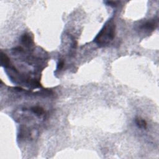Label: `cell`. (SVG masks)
<instances>
[{"label": "cell", "mask_w": 159, "mask_h": 159, "mask_svg": "<svg viewBox=\"0 0 159 159\" xmlns=\"http://www.w3.org/2000/svg\"><path fill=\"white\" fill-rule=\"evenodd\" d=\"M116 25L112 19L109 20L94 39V42L99 47L108 46L115 37Z\"/></svg>", "instance_id": "1"}, {"label": "cell", "mask_w": 159, "mask_h": 159, "mask_svg": "<svg viewBox=\"0 0 159 159\" xmlns=\"http://www.w3.org/2000/svg\"><path fill=\"white\" fill-rule=\"evenodd\" d=\"M157 26V21L155 19H152L143 23L140 26V29L142 30L145 31H153Z\"/></svg>", "instance_id": "2"}, {"label": "cell", "mask_w": 159, "mask_h": 159, "mask_svg": "<svg viewBox=\"0 0 159 159\" xmlns=\"http://www.w3.org/2000/svg\"><path fill=\"white\" fill-rule=\"evenodd\" d=\"M21 42L26 47H30L33 43L32 39L27 34H25L21 37Z\"/></svg>", "instance_id": "3"}, {"label": "cell", "mask_w": 159, "mask_h": 159, "mask_svg": "<svg viewBox=\"0 0 159 159\" xmlns=\"http://www.w3.org/2000/svg\"><path fill=\"white\" fill-rule=\"evenodd\" d=\"M135 123H136L137 126L140 129H146L147 124L146 121L140 117H136L135 119Z\"/></svg>", "instance_id": "4"}, {"label": "cell", "mask_w": 159, "mask_h": 159, "mask_svg": "<svg viewBox=\"0 0 159 159\" xmlns=\"http://www.w3.org/2000/svg\"><path fill=\"white\" fill-rule=\"evenodd\" d=\"M1 65L3 67H7L9 65V58L7 56L6 54H4L1 52Z\"/></svg>", "instance_id": "5"}, {"label": "cell", "mask_w": 159, "mask_h": 159, "mask_svg": "<svg viewBox=\"0 0 159 159\" xmlns=\"http://www.w3.org/2000/svg\"><path fill=\"white\" fill-rule=\"evenodd\" d=\"M31 111L38 116H40L44 114V110L40 106H34L31 108Z\"/></svg>", "instance_id": "6"}, {"label": "cell", "mask_w": 159, "mask_h": 159, "mask_svg": "<svg viewBox=\"0 0 159 159\" xmlns=\"http://www.w3.org/2000/svg\"><path fill=\"white\" fill-rule=\"evenodd\" d=\"M64 66V60H60L58 63L57 65V70H61V69Z\"/></svg>", "instance_id": "7"}, {"label": "cell", "mask_w": 159, "mask_h": 159, "mask_svg": "<svg viewBox=\"0 0 159 159\" xmlns=\"http://www.w3.org/2000/svg\"><path fill=\"white\" fill-rule=\"evenodd\" d=\"M105 3H106L107 5L112 6V7H116L117 5V2H116V1H106Z\"/></svg>", "instance_id": "8"}]
</instances>
